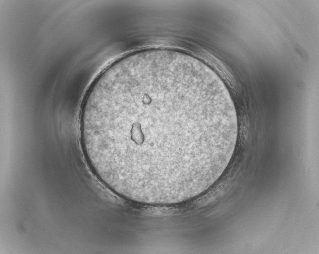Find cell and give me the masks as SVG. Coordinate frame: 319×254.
<instances>
[{"mask_svg": "<svg viewBox=\"0 0 319 254\" xmlns=\"http://www.w3.org/2000/svg\"><path fill=\"white\" fill-rule=\"evenodd\" d=\"M238 135L221 80L200 60L168 49L135 52L105 69L80 119L96 177L121 198L168 205L206 191L222 175Z\"/></svg>", "mask_w": 319, "mask_h": 254, "instance_id": "obj_1", "label": "cell"}]
</instances>
